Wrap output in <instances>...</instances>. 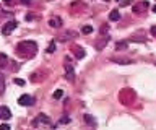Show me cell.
Segmentation results:
<instances>
[{"mask_svg":"<svg viewBox=\"0 0 156 130\" xmlns=\"http://www.w3.org/2000/svg\"><path fill=\"white\" fill-rule=\"evenodd\" d=\"M16 52H18L21 57H33L34 54L37 52V46H36L34 41H23V42L18 44Z\"/></svg>","mask_w":156,"mask_h":130,"instance_id":"obj_1","label":"cell"},{"mask_svg":"<svg viewBox=\"0 0 156 130\" xmlns=\"http://www.w3.org/2000/svg\"><path fill=\"white\" fill-rule=\"evenodd\" d=\"M64 70H65V78H67L68 81H73V80H75V70H73V65L67 62V64L64 65Z\"/></svg>","mask_w":156,"mask_h":130,"instance_id":"obj_2","label":"cell"},{"mask_svg":"<svg viewBox=\"0 0 156 130\" xmlns=\"http://www.w3.org/2000/svg\"><path fill=\"white\" fill-rule=\"evenodd\" d=\"M18 26V23L16 21H8V23H5V26L2 28V34L3 36H8L10 33H13V29Z\"/></svg>","mask_w":156,"mask_h":130,"instance_id":"obj_3","label":"cell"},{"mask_svg":"<svg viewBox=\"0 0 156 130\" xmlns=\"http://www.w3.org/2000/svg\"><path fill=\"white\" fill-rule=\"evenodd\" d=\"M18 104L20 106H33L34 104V99L29 96V94H21L18 98Z\"/></svg>","mask_w":156,"mask_h":130,"instance_id":"obj_4","label":"cell"},{"mask_svg":"<svg viewBox=\"0 0 156 130\" xmlns=\"http://www.w3.org/2000/svg\"><path fill=\"white\" fill-rule=\"evenodd\" d=\"M10 117H12L10 109L7 107V106H2V107H0V119H2V121H8Z\"/></svg>","mask_w":156,"mask_h":130,"instance_id":"obj_5","label":"cell"},{"mask_svg":"<svg viewBox=\"0 0 156 130\" xmlns=\"http://www.w3.org/2000/svg\"><path fill=\"white\" fill-rule=\"evenodd\" d=\"M37 122H44V124H52V121L49 119V115H46V114H39L37 115V119H36V122H34V124H37Z\"/></svg>","mask_w":156,"mask_h":130,"instance_id":"obj_6","label":"cell"},{"mask_svg":"<svg viewBox=\"0 0 156 130\" xmlns=\"http://www.w3.org/2000/svg\"><path fill=\"white\" fill-rule=\"evenodd\" d=\"M49 26H52V28H60L62 26V20L57 18V16H54V18L49 20Z\"/></svg>","mask_w":156,"mask_h":130,"instance_id":"obj_7","label":"cell"},{"mask_svg":"<svg viewBox=\"0 0 156 130\" xmlns=\"http://www.w3.org/2000/svg\"><path fill=\"white\" fill-rule=\"evenodd\" d=\"M109 20H111V21H119V20H120L119 10H112V12L109 13Z\"/></svg>","mask_w":156,"mask_h":130,"instance_id":"obj_8","label":"cell"},{"mask_svg":"<svg viewBox=\"0 0 156 130\" xmlns=\"http://www.w3.org/2000/svg\"><path fill=\"white\" fill-rule=\"evenodd\" d=\"M145 8H148V2H140L138 5L133 7V12L138 13V12H141V10H145Z\"/></svg>","mask_w":156,"mask_h":130,"instance_id":"obj_9","label":"cell"},{"mask_svg":"<svg viewBox=\"0 0 156 130\" xmlns=\"http://www.w3.org/2000/svg\"><path fill=\"white\" fill-rule=\"evenodd\" d=\"M85 122L88 125H96V119L93 117V115H89V114H85Z\"/></svg>","mask_w":156,"mask_h":130,"instance_id":"obj_10","label":"cell"},{"mask_svg":"<svg viewBox=\"0 0 156 130\" xmlns=\"http://www.w3.org/2000/svg\"><path fill=\"white\" fill-rule=\"evenodd\" d=\"M86 54H85V49H81V47H78V49H75V57L77 59H83Z\"/></svg>","mask_w":156,"mask_h":130,"instance_id":"obj_11","label":"cell"},{"mask_svg":"<svg viewBox=\"0 0 156 130\" xmlns=\"http://www.w3.org/2000/svg\"><path fill=\"white\" fill-rule=\"evenodd\" d=\"M116 49H117V50L127 49V41H120V42H117V44H116Z\"/></svg>","mask_w":156,"mask_h":130,"instance_id":"obj_12","label":"cell"},{"mask_svg":"<svg viewBox=\"0 0 156 130\" xmlns=\"http://www.w3.org/2000/svg\"><path fill=\"white\" fill-rule=\"evenodd\" d=\"M3 91H5V77L0 73V94H3Z\"/></svg>","mask_w":156,"mask_h":130,"instance_id":"obj_13","label":"cell"},{"mask_svg":"<svg viewBox=\"0 0 156 130\" xmlns=\"http://www.w3.org/2000/svg\"><path fill=\"white\" fill-rule=\"evenodd\" d=\"M81 33H83V34H89V33H93V26H89V25L83 26V28H81Z\"/></svg>","mask_w":156,"mask_h":130,"instance_id":"obj_14","label":"cell"},{"mask_svg":"<svg viewBox=\"0 0 156 130\" xmlns=\"http://www.w3.org/2000/svg\"><path fill=\"white\" fill-rule=\"evenodd\" d=\"M67 37H77V33H75V31H67V33L64 34V36H62V39L65 41Z\"/></svg>","mask_w":156,"mask_h":130,"instance_id":"obj_15","label":"cell"},{"mask_svg":"<svg viewBox=\"0 0 156 130\" xmlns=\"http://www.w3.org/2000/svg\"><path fill=\"white\" fill-rule=\"evenodd\" d=\"M5 65H7V56L0 54V67H5Z\"/></svg>","mask_w":156,"mask_h":130,"instance_id":"obj_16","label":"cell"},{"mask_svg":"<svg viewBox=\"0 0 156 130\" xmlns=\"http://www.w3.org/2000/svg\"><path fill=\"white\" fill-rule=\"evenodd\" d=\"M62 96H64V91H62V90H57V91L54 93V98H55V99H60Z\"/></svg>","mask_w":156,"mask_h":130,"instance_id":"obj_17","label":"cell"},{"mask_svg":"<svg viewBox=\"0 0 156 130\" xmlns=\"http://www.w3.org/2000/svg\"><path fill=\"white\" fill-rule=\"evenodd\" d=\"M54 50H55V44H54V42H51V44H49V47H47V50H46V52L52 54V52H54Z\"/></svg>","mask_w":156,"mask_h":130,"instance_id":"obj_18","label":"cell"},{"mask_svg":"<svg viewBox=\"0 0 156 130\" xmlns=\"http://www.w3.org/2000/svg\"><path fill=\"white\" fill-rule=\"evenodd\" d=\"M0 130H10V125L8 124H2L0 125Z\"/></svg>","mask_w":156,"mask_h":130,"instance_id":"obj_19","label":"cell"},{"mask_svg":"<svg viewBox=\"0 0 156 130\" xmlns=\"http://www.w3.org/2000/svg\"><path fill=\"white\" fill-rule=\"evenodd\" d=\"M15 83H16V85H20V86H23V85H25V81L20 80V78H15Z\"/></svg>","mask_w":156,"mask_h":130,"instance_id":"obj_20","label":"cell"},{"mask_svg":"<svg viewBox=\"0 0 156 130\" xmlns=\"http://www.w3.org/2000/svg\"><path fill=\"white\" fill-rule=\"evenodd\" d=\"M68 122H70V119L68 117H62L60 119V124H68Z\"/></svg>","mask_w":156,"mask_h":130,"instance_id":"obj_21","label":"cell"},{"mask_svg":"<svg viewBox=\"0 0 156 130\" xmlns=\"http://www.w3.org/2000/svg\"><path fill=\"white\" fill-rule=\"evenodd\" d=\"M104 31H107V25H103V28H101V34H104Z\"/></svg>","mask_w":156,"mask_h":130,"instance_id":"obj_22","label":"cell"},{"mask_svg":"<svg viewBox=\"0 0 156 130\" xmlns=\"http://www.w3.org/2000/svg\"><path fill=\"white\" fill-rule=\"evenodd\" d=\"M21 3H23V5H29L31 0H21Z\"/></svg>","mask_w":156,"mask_h":130,"instance_id":"obj_23","label":"cell"},{"mask_svg":"<svg viewBox=\"0 0 156 130\" xmlns=\"http://www.w3.org/2000/svg\"><path fill=\"white\" fill-rule=\"evenodd\" d=\"M151 34H153V36H156V26H153V28H151Z\"/></svg>","mask_w":156,"mask_h":130,"instance_id":"obj_24","label":"cell"},{"mask_svg":"<svg viewBox=\"0 0 156 130\" xmlns=\"http://www.w3.org/2000/svg\"><path fill=\"white\" fill-rule=\"evenodd\" d=\"M3 2H5L7 5H12V3H13V0H3Z\"/></svg>","mask_w":156,"mask_h":130,"instance_id":"obj_25","label":"cell"},{"mask_svg":"<svg viewBox=\"0 0 156 130\" xmlns=\"http://www.w3.org/2000/svg\"><path fill=\"white\" fill-rule=\"evenodd\" d=\"M151 10H153V13H156V5H153V8Z\"/></svg>","mask_w":156,"mask_h":130,"instance_id":"obj_26","label":"cell"}]
</instances>
